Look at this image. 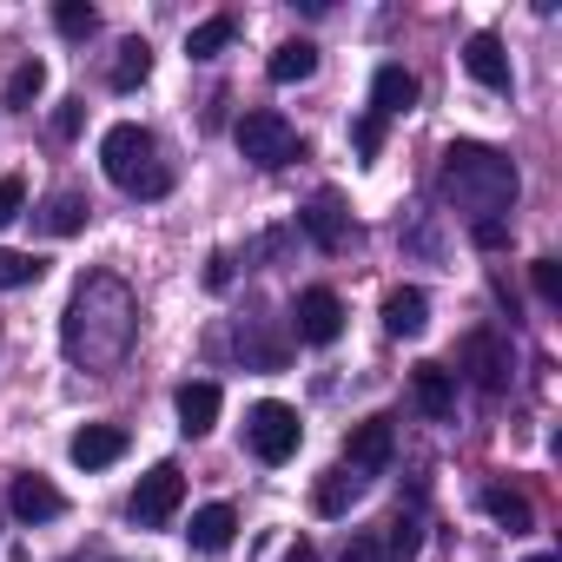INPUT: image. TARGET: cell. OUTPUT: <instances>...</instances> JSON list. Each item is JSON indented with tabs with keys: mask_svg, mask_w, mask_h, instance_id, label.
Segmentation results:
<instances>
[{
	"mask_svg": "<svg viewBox=\"0 0 562 562\" xmlns=\"http://www.w3.org/2000/svg\"><path fill=\"white\" fill-rule=\"evenodd\" d=\"M529 285H536L542 305H562V265H555V258H536V265H529Z\"/></svg>",
	"mask_w": 562,
	"mask_h": 562,
	"instance_id": "29",
	"label": "cell"
},
{
	"mask_svg": "<svg viewBox=\"0 0 562 562\" xmlns=\"http://www.w3.org/2000/svg\"><path fill=\"white\" fill-rule=\"evenodd\" d=\"M133 338H139V305H133V292L120 285L113 271L80 278L74 299H67V318H60V351H67L74 364H87V371H113V364L133 351Z\"/></svg>",
	"mask_w": 562,
	"mask_h": 562,
	"instance_id": "1",
	"label": "cell"
},
{
	"mask_svg": "<svg viewBox=\"0 0 562 562\" xmlns=\"http://www.w3.org/2000/svg\"><path fill=\"white\" fill-rule=\"evenodd\" d=\"M463 371L476 378V391H503L509 384V345L496 331H470L463 338Z\"/></svg>",
	"mask_w": 562,
	"mask_h": 562,
	"instance_id": "10",
	"label": "cell"
},
{
	"mask_svg": "<svg viewBox=\"0 0 562 562\" xmlns=\"http://www.w3.org/2000/svg\"><path fill=\"white\" fill-rule=\"evenodd\" d=\"M437 192H443V199H450L470 225H503V212L516 205V166H509L496 146L457 139V146L443 153Z\"/></svg>",
	"mask_w": 562,
	"mask_h": 562,
	"instance_id": "2",
	"label": "cell"
},
{
	"mask_svg": "<svg viewBox=\"0 0 562 562\" xmlns=\"http://www.w3.org/2000/svg\"><path fill=\"white\" fill-rule=\"evenodd\" d=\"M417 549H424V529H417V516H397V522H391V536H384V555L411 562Z\"/></svg>",
	"mask_w": 562,
	"mask_h": 562,
	"instance_id": "28",
	"label": "cell"
},
{
	"mask_svg": "<svg viewBox=\"0 0 562 562\" xmlns=\"http://www.w3.org/2000/svg\"><path fill=\"white\" fill-rule=\"evenodd\" d=\"M351 146H358L364 159H378V153H384V120H378V113H358V120H351Z\"/></svg>",
	"mask_w": 562,
	"mask_h": 562,
	"instance_id": "30",
	"label": "cell"
},
{
	"mask_svg": "<svg viewBox=\"0 0 562 562\" xmlns=\"http://www.w3.org/2000/svg\"><path fill=\"white\" fill-rule=\"evenodd\" d=\"M232 34H238V21H232V14H212V21H199V27L186 34V54H192V60H218V54L232 47Z\"/></svg>",
	"mask_w": 562,
	"mask_h": 562,
	"instance_id": "23",
	"label": "cell"
},
{
	"mask_svg": "<svg viewBox=\"0 0 562 562\" xmlns=\"http://www.w3.org/2000/svg\"><path fill=\"white\" fill-rule=\"evenodd\" d=\"M529 562H562V555H549V549H536V555H529Z\"/></svg>",
	"mask_w": 562,
	"mask_h": 562,
	"instance_id": "37",
	"label": "cell"
},
{
	"mask_svg": "<svg viewBox=\"0 0 562 562\" xmlns=\"http://www.w3.org/2000/svg\"><path fill=\"white\" fill-rule=\"evenodd\" d=\"M292 325H299V338H305V345H338V331H345V299H338V292H325V285H312V292L299 299Z\"/></svg>",
	"mask_w": 562,
	"mask_h": 562,
	"instance_id": "8",
	"label": "cell"
},
{
	"mask_svg": "<svg viewBox=\"0 0 562 562\" xmlns=\"http://www.w3.org/2000/svg\"><path fill=\"white\" fill-rule=\"evenodd\" d=\"M80 133V100H67L60 113H54V139H74Z\"/></svg>",
	"mask_w": 562,
	"mask_h": 562,
	"instance_id": "34",
	"label": "cell"
},
{
	"mask_svg": "<svg viewBox=\"0 0 562 562\" xmlns=\"http://www.w3.org/2000/svg\"><path fill=\"white\" fill-rule=\"evenodd\" d=\"M391 457H397V430H391V417H364V424H351V437H345V470H351V476H378V470H391Z\"/></svg>",
	"mask_w": 562,
	"mask_h": 562,
	"instance_id": "7",
	"label": "cell"
},
{
	"mask_svg": "<svg viewBox=\"0 0 562 562\" xmlns=\"http://www.w3.org/2000/svg\"><path fill=\"white\" fill-rule=\"evenodd\" d=\"M411 106H417V74H411V67H378V80H371V113L391 120V113H411Z\"/></svg>",
	"mask_w": 562,
	"mask_h": 562,
	"instance_id": "17",
	"label": "cell"
},
{
	"mask_svg": "<svg viewBox=\"0 0 562 562\" xmlns=\"http://www.w3.org/2000/svg\"><path fill=\"white\" fill-rule=\"evenodd\" d=\"M358 490H364V476H351V470H325L318 490H312V509H318V516H345V509L358 503Z\"/></svg>",
	"mask_w": 562,
	"mask_h": 562,
	"instance_id": "22",
	"label": "cell"
},
{
	"mask_svg": "<svg viewBox=\"0 0 562 562\" xmlns=\"http://www.w3.org/2000/svg\"><path fill=\"white\" fill-rule=\"evenodd\" d=\"M299 225H305V238H312L318 251H345V238H351V212H345L338 192H318V199L299 212Z\"/></svg>",
	"mask_w": 562,
	"mask_h": 562,
	"instance_id": "9",
	"label": "cell"
},
{
	"mask_svg": "<svg viewBox=\"0 0 562 562\" xmlns=\"http://www.w3.org/2000/svg\"><path fill=\"white\" fill-rule=\"evenodd\" d=\"M54 27H60L67 41H87V34L100 27V14L87 8V0H60V8H54Z\"/></svg>",
	"mask_w": 562,
	"mask_h": 562,
	"instance_id": "27",
	"label": "cell"
},
{
	"mask_svg": "<svg viewBox=\"0 0 562 562\" xmlns=\"http://www.w3.org/2000/svg\"><path fill=\"white\" fill-rule=\"evenodd\" d=\"M338 562H384V542H378V536H351Z\"/></svg>",
	"mask_w": 562,
	"mask_h": 562,
	"instance_id": "32",
	"label": "cell"
},
{
	"mask_svg": "<svg viewBox=\"0 0 562 562\" xmlns=\"http://www.w3.org/2000/svg\"><path fill=\"white\" fill-rule=\"evenodd\" d=\"M100 166H106V179H113L120 192H133V199H166V192H172V166L159 159V139H153L146 126H133V120L100 139Z\"/></svg>",
	"mask_w": 562,
	"mask_h": 562,
	"instance_id": "3",
	"label": "cell"
},
{
	"mask_svg": "<svg viewBox=\"0 0 562 562\" xmlns=\"http://www.w3.org/2000/svg\"><path fill=\"white\" fill-rule=\"evenodd\" d=\"M87 212H93V205H87L80 192H54V199H47V212H41V225H47L54 238H74V232L87 225Z\"/></svg>",
	"mask_w": 562,
	"mask_h": 562,
	"instance_id": "25",
	"label": "cell"
},
{
	"mask_svg": "<svg viewBox=\"0 0 562 562\" xmlns=\"http://www.w3.org/2000/svg\"><path fill=\"white\" fill-rule=\"evenodd\" d=\"M470 238H476V245H503V238H509V225H470Z\"/></svg>",
	"mask_w": 562,
	"mask_h": 562,
	"instance_id": "35",
	"label": "cell"
},
{
	"mask_svg": "<svg viewBox=\"0 0 562 562\" xmlns=\"http://www.w3.org/2000/svg\"><path fill=\"white\" fill-rule=\"evenodd\" d=\"M285 562H318V555H312V549H305V542H299V549H292V555H285Z\"/></svg>",
	"mask_w": 562,
	"mask_h": 562,
	"instance_id": "36",
	"label": "cell"
},
{
	"mask_svg": "<svg viewBox=\"0 0 562 562\" xmlns=\"http://www.w3.org/2000/svg\"><path fill=\"white\" fill-rule=\"evenodd\" d=\"M411 391H417V411L437 417V424L457 411V371H443V364H417L411 371Z\"/></svg>",
	"mask_w": 562,
	"mask_h": 562,
	"instance_id": "16",
	"label": "cell"
},
{
	"mask_svg": "<svg viewBox=\"0 0 562 562\" xmlns=\"http://www.w3.org/2000/svg\"><path fill=\"white\" fill-rule=\"evenodd\" d=\"M476 503H483V516H490V522H503L509 536L536 529V509H529V496H522V490H509V483H483V496H476Z\"/></svg>",
	"mask_w": 562,
	"mask_h": 562,
	"instance_id": "19",
	"label": "cell"
},
{
	"mask_svg": "<svg viewBox=\"0 0 562 562\" xmlns=\"http://www.w3.org/2000/svg\"><path fill=\"white\" fill-rule=\"evenodd\" d=\"M41 93H47V67H41V60H21V67L8 74V106H14V113H27Z\"/></svg>",
	"mask_w": 562,
	"mask_h": 562,
	"instance_id": "26",
	"label": "cell"
},
{
	"mask_svg": "<svg viewBox=\"0 0 562 562\" xmlns=\"http://www.w3.org/2000/svg\"><path fill=\"white\" fill-rule=\"evenodd\" d=\"M265 74H271L278 87H299V80H312V74H318V47H312V41H285V47L271 54V67H265Z\"/></svg>",
	"mask_w": 562,
	"mask_h": 562,
	"instance_id": "20",
	"label": "cell"
},
{
	"mask_svg": "<svg viewBox=\"0 0 562 562\" xmlns=\"http://www.w3.org/2000/svg\"><path fill=\"white\" fill-rule=\"evenodd\" d=\"M146 74H153V47H146V41H120V54H113V67H106L113 93H133V87H146Z\"/></svg>",
	"mask_w": 562,
	"mask_h": 562,
	"instance_id": "21",
	"label": "cell"
},
{
	"mask_svg": "<svg viewBox=\"0 0 562 562\" xmlns=\"http://www.w3.org/2000/svg\"><path fill=\"white\" fill-rule=\"evenodd\" d=\"M67 457H74L80 470H106V463L126 457V430H120V424H87V430H74Z\"/></svg>",
	"mask_w": 562,
	"mask_h": 562,
	"instance_id": "12",
	"label": "cell"
},
{
	"mask_svg": "<svg viewBox=\"0 0 562 562\" xmlns=\"http://www.w3.org/2000/svg\"><path fill=\"white\" fill-rule=\"evenodd\" d=\"M232 536H238V509H232V503H205V509H192L186 542H192L199 555H225V549H232Z\"/></svg>",
	"mask_w": 562,
	"mask_h": 562,
	"instance_id": "13",
	"label": "cell"
},
{
	"mask_svg": "<svg viewBox=\"0 0 562 562\" xmlns=\"http://www.w3.org/2000/svg\"><path fill=\"white\" fill-rule=\"evenodd\" d=\"M238 153H245L251 166L278 172V166L305 159V139H299V126H292L285 113H271V106H251V113L238 120Z\"/></svg>",
	"mask_w": 562,
	"mask_h": 562,
	"instance_id": "4",
	"label": "cell"
},
{
	"mask_svg": "<svg viewBox=\"0 0 562 562\" xmlns=\"http://www.w3.org/2000/svg\"><path fill=\"white\" fill-rule=\"evenodd\" d=\"M41 278H47V258L0 245V292H27V285H41Z\"/></svg>",
	"mask_w": 562,
	"mask_h": 562,
	"instance_id": "24",
	"label": "cell"
},
{
	"mask_svg": "<svg viewBox=\"0 0 562 562\" xmlns=\"http://www.w3.org/2000/svg\"><path fill=\"white\" fill-rule=\"evenodd\" d=\"M299 437H305V424H299L292 404H278V397L251 404V417H245V443H251L258 463H292V457H299Z\"/></svg>",
	"mask_w": 562,
	"mask_h": 562,
	"instance_id": "5",
	"label": "cell"
},
{
	"mask_svg": "<svg viewBox=\"0 0 562 562\" xmlns=\"http://www.w3.org/2000/svg\"><path fill=\"white\" fill-rule=\"evenodd\" d=\"M179 430L186 437H205L212 424H218V384H205V378H192V384H179Z\"/></svg>",
	"mask_w": 562,
	"mask_h": 562,
	"instance_id": "18",
	"label": "cell"
},
{
	"mask_svg": "<svg viewBox=\"0 0 562 562\" xmlns=\"http://www.w3.org/2000/svg\"><path fill=\"white\" fill-rule=\"evenodd\" d=\"M424 325H430V299H424L417 285L384 292V331H391V338H424Z\"/></svg>",
	"mask_w": 562,
	"mask_h": 562,
	"instance_id": "15",
	"label": "cell"
},
{
	"mask_svg": "<svg viewBox=\"0 0 562 562\" xmlns=\"http://www.w3.org/2000/svg\"><path fill=\"white\" fill-rule=\"evenodd\" d=\"M205 285H212V292H225V285H232V258H225V251H212V258H205Z\"/></svg>",
	"mask_w": 562,
	"mask_h": 562,
	"instance_id": "33",
	"label": "cell"
},
{
	"mask_svg": "<svg viewBox=\"0 0 562 562\" xmlns=\"http://www.w3.org/2000/svg\"><path fill=\"white\" fill-rule=\"evenodd\" d=\"M179 503H186V476H179V463H153V470L133 483L126 516H133L139 529H166V522L179 516Z\"/></svg>",
	"mask_w": 562,
	"mask_h": 562,
	"instance_id": "6",
	"label": "cell"
},
{
	"mask_svg": "<svg viewBox=\"0 0 562 562\" xmlns=\"http://www.w3.org/2000/svg\"><path fill=\"white\" fill-rule=\"evenodd\" d=\"M21 212H27V186L8 172V179H0V225H14Z\"/></svg>",
	"mask_w": 562,
	"mask_h": 562,
	"instance_id": "31",
	"label": "cell"
},
{
	"mask_svg": "<svg viewBox=\"0 0 562 562\" xmlns=\"http://www.w3.org/2000/svg\"><path fill=\"white\" fill-rule=\"evenodd\" d=\"M463 67H470L476 87L509 93V60H503V41H496V34H470V41H463Z\"/></svg>",
	"mask_w": 562,
	"mask_h": 562,
	"instance_id": "14",
	"label": "cell"
},
{
	"mask_svg": "<svg viewBox=\"0 0 562 562\" xmlns=\"http://www.w3.org/2000/svg\"><path fill=\"white\" fill-rule=\"evenodd\" d=\"M8 509H14L21 522H54V516L67 509V496H60L47 476H34V470H27V476H14V483H8Z\"/></svg>",
	"mask_w": 562,
	"mask_h": 562,
	"instance_id": "11",
	"label": "cell"
}]
</instances>
